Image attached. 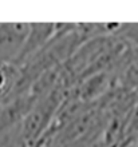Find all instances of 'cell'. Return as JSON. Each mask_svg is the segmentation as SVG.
Here are the masks:
<instances>
[{"mask_svg": "<svg viewBox=\"0 0 138 147\" xmlns=\"http://www.w3.org/2000/svg\"><path fill=\"white\" fill-rule=\"evenodd\" d=\"M30 31V23H0V67L14 66Z\"/></svg>", "mask_w": 138, "mask_h": 147, "instance_id": "6da1fadb", "label": "cell"}, {"mask_svg": "<svg viewBox=\"0 0 138 147\" xmlns=\"http://www.w3.org/2000/svg\"><path fill=\"white\" fill-rule=\"evenodd\" d=\"M20 123L0 131V147H27Z\"/></svg>", "mask_w": 138, "mask_h": 147, "instance_id": "3957f363", "label": "cell"}, {"mask_svg": "<svg viewBox=\"0 0 138 147\" xmlns=\"http://www.w3.org/2000/svg\"><path fill=\"white\" fill-rule=\"evenodd\" d=\"M131 144H133L134 147H138V134H137V136L134 138V140H133V143Z\"/></svg>", "mask_w": 138, "mask_h": 147, "instance_id": "277c9868", "label": "cell"}, {"mask_svg": "<svg viewBox=\"0 0 138 147\" xmlns=\"http://www.w3.org/2000/svg\"><path fill=\"white\" fill-rule=\"evenodd\" d=\"M56 30L58 23H30V31H28L22 54L14 66L20 67L32 56H35L52 39Z\"/></svg>", "mask_w": 138, "mask_h": 147, "instance_id": "7a4b0ae2", "label": "cell"}]
</instances>
